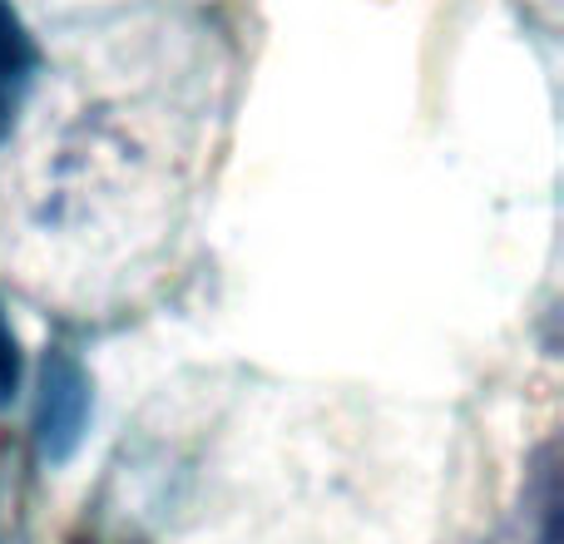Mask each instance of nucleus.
<instances>
[{
    "instance_id": "nucleus-1",
    "label": "nucleus",
    "mask_w": 564,
    "mask_h": 544,
    "mask_svg": "<svg viewBox=\"0 0 564 544\" xmlns=\"http://www.w3.org/2000/svg\"><path fill=\"white\" fill-rule=\"evenodd\" d=\"M89 431V371L75 351H50L35 377V450L45 466H69Z\"/></svg>"
},
{
    "instance_id": "nucleus-2",
    "label": "nucleus",
    "mask_w": 564,
    "mask_h": 544,
    "mask_svg": "<svg viewBox=\"0 0 564 544\" xmlns=\"http://www.w3.org/2000/svg\"><path fill=\"white\" fill-rule=\"evenodd\" d=\"M30 79H35V45H30L25 20L15 15L10 0H0V139L15 129L25 109Z\"/></svg>"
},
{
    "instance_id": "nucleus-3",
    "label": "nucleus",
    "mask_w": 564,
    "mask_h": 544,
    "mask_svg": "<svg viewBox=\"0 0 564 544\" xmlns=\"http://www.w3.org/2000/svg\"><path fill=\"white\" fill-rule=\"evenodd\" d=\"M20 377H25V357H20V337L10 327L6 302H0V406L20 391Z\"/></svg>"
}]
</instances>
